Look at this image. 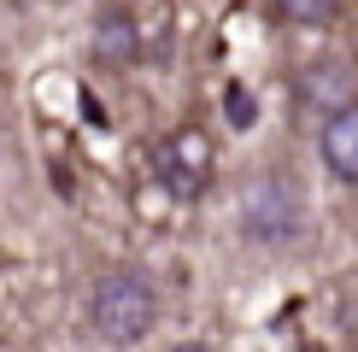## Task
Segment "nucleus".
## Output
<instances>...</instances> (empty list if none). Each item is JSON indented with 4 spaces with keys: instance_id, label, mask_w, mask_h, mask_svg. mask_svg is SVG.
<instances>
[{
    "instance_id": "6e6552de",
    "label": "nucleus",
    "mask_w": 358,
    "mask_h": 352,
    "mask_svg": "<svg viewBox=\"0 0 358 352\" xmlns=\"http://www.w3.org/2000/svg\"><path fill=\"white\" fill-rule=\"evenodd\" d=\"M223 117H229V129H252V117H259V100H252L241 82H229V88H223Z\"/></svg>"
},
{
    "instance_id": "f257e3e1",
    "label": "nucleus",
    "mask_w": 358,
    "mask_h": 352,
    "mask_svg": "<svg viewBox=\"0 0 358 352\" xmlns=\"http://www.w3.org/2000/svg\"><path fill=\"white\" fill-rule=\"evenodd\" d=\"M88 323H94V335L106 346L147 341L153 323H159V288H153V276L136 270V264H112V270H100L94 288H88Z\"/></svg>"
},
{
    "instance_id": "20e7f679",
    "label": "nucleus",
    "mask_w": 358,
    "mask_h": 352,
    "mask_svg": "<svg viewBox=\"0 0 358 352\" xmlns=\"http://www.w3.org/2000/svg\"><path fill=\"white\" fill-rule=\"evenodd\" d=\"M294 94H300V106L323 112V117H335V112L358 106V77H352V65H341V59H317V65H306V71H300Z\"/></svg>"
},
{
    "instance_id": "423d86ee",
    "label": "nucleus",
    "mask_w": 358,
    "mask_h": 352,
    "mask_svg": "<svg viewBox=\"0 0 358 352\" xmlns=\"http://www.w3.org/2000/svg\"><path fill=\"white\" fill-rule=\"evenodd\" d=\"M317 153H323V165H329V176H341V182L358 188V106L323 117V129H317Z\"/></svg>"
},
{
    "instance_id": "9d476101",
    "label": "nucleus",
    "mask_w": 358,
    "mask_h": 352,
    "mask_svg": "<svg viewBox=\"0 0 358 352\" xmlns=\"http://www.w3.org/2000/svg\"><path fill=\"white\" fill-rule=\"evenodd\" d=\"M24 6H59V0H24Z\"/></svg>"
},
{
    "instance_id": "f03ea898",
    "label": "nucleus",
    "mask_w": 358,
    "mask_h": 352,
    "mask_svg": "<svg viewBox=\"0 0 358 352\" xmlns=\"http://www.w3.org/2000/svg\"><path fill=\"white\" fill-rule=\"evenodd\" d=\"M300 229H306V194L294 188V176H282V170L252 176L241 194V235L247 241L288 247V241H300Z\"/></svg>"
},
{
    "instance_id": "0eeeda50",
    "label": "nucleus",
    "mask_w": 358,
    "mask_h": 352,
    "mask_svg": "<svg viewBox=\"0 0 358 352\" xmlns=\"http://www.w3.org/2000/svg\"><path fill=\"white\" fill-rule=\"evenodd\" d=\"M341 6H347V0H276V12L294 18V24H329Z\"/></svg>"
},
{
    "instance_id": "7ed1b4c3",
    "label": "nucleus",
    "mask_w": 358,
    "mask_h": 352,
    "mask_svg": "<svg viewBox=\"0 0 358 352\" xmlns=\"http://www.w3.org/2000/svg\"><path fill=\"white\" fill-rule=\"evenodd\" d=\"M212 170H217V153H212V135H206L200 124L171 129V135L153 147V176L176 200H200L206 188H212Z\"/></svg>"
},
{
    "instance_id": "1a4fd4ad",
    "label": "nucleus",
    "mask_w": 358,
    "mask_h": 352,
    "mask_svg": "<svg viewBox=\"0 0 358 352\" xmlns=\"http://www.w3.org/2000/svg\"><path fill=\"white\" fill-rule=\"evenodd\" d=\"M171 352H212V346H206V341H176Z\"/></svg>"
},
{
    "instance_id": "39448f33",
    "label": "nucleus",
    "mask_w": 358,
    "mask_h": 352,
    "mask_svg": "<svg viewBox=\"0 0 358 352\" xmlns=\"http://www.w3.org/2000/svg\"><path fill=\"white\" fill-rule=\"evenodd\" d=\"M94 65H106V71H129L141 59V24H136V12L129 6H100L94 12Z\"/></svg>"
}]
</instances>
